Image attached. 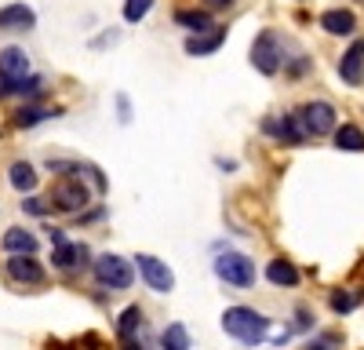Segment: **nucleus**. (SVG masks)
I'll use <instances>...</instances> for the list:
<instances>
[{
    "label": "nucleus",
    "mask_w": 364,
    "mask_h": 350,
    "mask_svg": "<svg viewBox=\"0 0 364 350\" xmlns=\"http://www.w3.org/2000/svg\"><path fill=\"white\" fill-rule=\"evenodd\" d=\"M284 63V51H281V37L273 33V29H262L252 44V66L262 73V77H273Z\"/></svg>",
    "instance_id": "39448f33"
},
{
    "label": "nucleus",
    "mask_w": 364,
    "mask_h": 350,
    "mask_svg": "<svg viewBox=\"0 0 364 350\" xmlns=\"http://www.w3.org/2000/svg\"><path fill=\"white\" fill-rule=\"evenodd\" d=\"M41 77L33 73H22V77H0V99L4 95H37L41 92Z\"/></svg>",
    "instance_id": "4468645a"
},
{
    "label": "nucleus",
    "mask_w": 364,
    "mask_h": 350,
    "mask_svg": "<svg viewBox=\"0 0 364 350\" xmlns=\"http://www.w3.org/2000/svg\"><path fill=\"white\" fill-rule=\"evenodd\" d=\"M161 343L164 346H175V350H186L190 346V336H186V329H182V325H171V329H164Z\"/></svg>",
    "instance_id": "393cba45"
},
{
    "label": "nucleus",
    "mask_w": 364,
    "mask_h": 350,
    "mask_svg": "<svg viewBox=\"0 0 364 350\" xmlns=\"http://www.w3.org/2000/svg\"><path fill=\"white\" fill-rule=\"evenodd\" d=\"M295 117H299V124L306 128V135H314V139H321V135H331V132H336V106L324 102V99L302 102V106L295 110Z\"/></svg>",
    "instance_id": "7ed1b4c3"
},
{
    "label": "nucleus",
    "mask_w": 364,
    "mask_h": 350,
    "mask_svg": "<svg viewBox=\"0 0 364 350\" xmlns=\"http://www.w3.org/2000/svg\"><path fill=\"white\" fill-rule=\"evenodd\" d=\"M87 201H91V190L80 183V175L55 183V190H51V208H58V212H80V208H87Z\"/></svg>",
    "instance_id": "423d86ee"
},
{
    "label": "nucleus",
    "mask_w": 364,
    "mask_h": 350,
    "mask_svg": "<svg viewBox=\"0 0 364 350\" xmlns=\"http://www.w3.org/2000/svg\"><path fill=\"white\" fill-rule=\"evenodd\" d=\"M223 332L240 339V343H262L269 332V317L252 310V307H230L223 314Z\"/></svg>",
    "instance_id": "f257e3e1"
},
{
    "label": "nucleus",
    "mask_w": 364,
    "mask_h": 350,
    "mask_svg": "<svg viewBox=\"0 0 364 350\" xmlns=\"http://www.w3.org/2000/svg\"><path fill=\"white\" fill-rule=\"evenodd\" d=\"M4 252H37V238L22 226H11L4 233Z\"/></svg>",
    "instance_id": "412c9836"
},
{
    "label": "nucleus",
    "mask_w": 364,
    "mask_h": 350,
    "mask_svg": "<svg viewBox=\"0 0 364 350\" xmlns=\"http://www.w3.org/2000/svg\"><path fill=\"white\" fill-rule=\"evenodd\" d=\"M321 26H324V33H331V37H346V33L357 29V15L350 8H331V11L321 15Z\"/></svg>",
    "instance_id": "ddd939ff"
},
{
    "label": "nucleus",
    "mask_w": 364,
    "mask_h": 350,
    "mask_svg": "<svg viewBox=\"0 0 364 350\" xmlns=\"http://www.w3.org/2000/svg\"><path fill=\"white\" fill-rule=\"evenodd\" d=\"M336 146L346 154H364V132L357 124H343L336 128Z\"/></svg>",
    "instance_id": "6ab92c4d"
},
{
    "label": "nucleus",
    "mask_w": 364,
    "mask_h": 350,
    "mask_svg": "<svg viewBox=\"0 0 364 350\" xmlns=\"http://www.w3.org/2000/svg\"><path fill=\"white\" fill-rule=\"evenodd\" d=\"M87 259H91V252L80 241H58L51 252V262L58 270H80V267H87Z\"/></svg>",
    "instance_id": "9b49d317"
},
{
    "label": "nucleus",
    "mask_w": 364,
    "mask_h": 350,
    "mask_svg": "<svg viewBox=\"0 0 364 350\" xmlns=\"http://www.w3.org/2000/svg\"><path fill=\"white\" fill-rule=\"evenodd\" d=\"M266 277L277 285V288H295L299 285V270H295L291 259H273L269 267H266Z\"/></svg>",
    "instance_id": "f3484780"
},
{
    "label": "nucleus",
    "mask_w": 364,
    "mask_h": 350,
    "mask_svg": "<svg viewBox=\"0 0 364 350\" xmlns=\"http://www.w3.org/2000/svg\"><path fill=\"white\" fill-rule=\"evenodd\" d=\"M149 8H154V0H124V18L128 22H142L149 15Z\"/></svg>",
    "instance_id": "a878e982"
},
{
    "label": "nucleus",
    "mask_w": 364,
    "mask_h": 350,
    "mask_svg": "<svg viewBox=\"0 0 364 350\" xmlns=\"http://www.w3.org/2000/svg\"><path fill=\"white\" fill-rule=\"evenodd\" d=\"M328 307L336 310V314H350V310L357 307V292H331Z\"/></svg>",
    "instance_id": "b1692460"
},
{
    "label": "nucleus",
    "mask_w": 364,
    "mask_h": 350,
    "mask_svg": "<svg viewBox=\"0 0 364 350\" xmlns=\"http://www.w3.org/2000/svg\"><path fill=\"white\" fill-rule=\"evenodd\" d=\"M230 4H233V0H204L208 11H223V8H230Z\"/></svg>",
    "instance_id": "cd10ccee"
},
{
    "label": "nucleus",
    "mask_w": 364,
    "mask_h": 350,
    "mask_svg": "<svg viewBox=\"0 0 364 350\" xmlns=\"http://www.w3.org/2000/svg\"><path fill=\"white\" fill-rule=\"evenodd\" d=\"M95 281L102 285V288H109V292H124V288H132V262L128 259H120V255H99L95 259Z\"/></svg>",
    "instance_id": "20e7f679"
},
{
    "label": "nucleus",
    "mask_w": 364,
    "mask_h": 350,
    "mask_svg": "<svg viewBox=\"0 0 364 350\" xmlns=\"http://www.w3.org/2000/svg\"><path fill=\"white\" fill-rule=\"evenodd\" d=\"M22 73H29V55L15 44L0 51V77H22Z\"/></svg>",
    "instance_id": "dca6fc26"
},
{
    "label": "nucleus",
    "mask_w": 364,
    "mask_h": 350,
    "mask_svg": "<svg viewBox=\"0 0 364 350\" xmlns=\"http://www.w3.org/2000/svg\"><path fill=\"white\" fill-rule=\"evenodd\" d=\"M135 267L146 281V288H154V292H171L175 288V274L168 270V262H161L157 255H135Z\"/></svg>",
    "instance_id": "6e6552de"
},
{
    "label": "nucleus",
    "mask_w": 364,
    "mask_h": 350,
    "mask_svg": "<svg viewBox=\"0 0 364 350\" xmlns=\"http://www.w3.org/2000/svg\"><path fill=\"white\" fill-rule=\"evenodd\" d=\"M139 329H142V307H128L124 314H120V321H117V336L124 343H132L139 336Z\"/></svg>",
    "instance_id": "aec40b11"
},
{
    "label": "nucleus",
    "mask_w": 364,
    "mask_h": 350,
    "mask_svg": "<svg viewBox=\"0 0 364 350\" xmlns=\"http://www.w3.org/2000/svg\"><path fill=\"white\" fill-rule=\"evenodd\" d=\"M226 41V29H215V33H208V37H190L186 41V55H211V51H219V44Z\"/></svg>",
    "instance_id": "4be33fe9"
},
{
    "label": "nucleus",
    "mask_w": 364,
    "mask_h": 350,
    "mask_svg": "<svg viewBox=\"0 0 364 350\" xmlns=\"http://www.w3.org/2000/svg\"><path fill=\"white\" fill-rule=\"evenodd\" d=\"M339 77H343V84H350V88H360V84H364V41H353V44L343 51V58H339Z\"/></svg>",
    "instance_id": "9d476101"
},
{
    "label": "nucleus",
    "mask_w": 364,
    "mask_h": 350,
    "mask_svg": "<svg viewBox=\"0 0 364 350\" xmlns=\"http://www.w3.org/2000/svg\"><path fill=\"white\" fill-rule=\"evenodd\" d=\"M8 274H11V281H18V285H41V281H44V267L33 259V252H11Z\"/></svg>",
    "instance_id": "1a4fd4ad"
},
{
    "label": "nucleus",
    "mask_w": 364,
    "mask_h": 350,
    "mask_svg": "<svg viewBox=\"0 0 364 350\" xmlns=\"http://www.w3.org/2000/svg\"><path fill=\"white\" fill-rule=\"evenodd\" d=\"M37 168L29 164V161H15L11 168H8V183L18 190V193H33V186H37Z\"/></svg>",
    "instance_id": "2eb2a0df"
},
{
    "label": "nucleus",
    "mask_w": 364,
    "mask_h": 350,
    "mask_svg": "<svg viewBox=\"0 0 364 350\" xmlns=\"http://www.w3.org/2000/svg\"><path fill=\"white\" fill-rule=\"evenodd\" d=\"M48 117H58V110H44V106H22V110L15 113V124H18V128H33V124L48 121Z\"/></svg>",
    "instance_id": "5701e85b"
},
{
    "label": "nucleus",
    "mask_w": 364,
    "mask_h": 350,
    "mask_svg": "<svg viewBox=\"0 0 364 350\" xmlns=\"http://www.w3.org/2000/svg\"><path fill=\"white\" fill-rule=\"evenodd\" d=\"M22 208H26L29 216H48V212H51V204H44L41 197H29V201H22Z\"/></svg>",
    "instance_id": "bb28decb"
},
{
    "label": "nucleus",
    "mask_w": 364,
    "mask_h": 350,
    "mask_svg": "<svg viewBox=\"0 0 364 350\" xmlns=\"http://www.w3.org/2000/svg\"><path fill=\"white\" fill-rule=\"evenodd\" d=\"M262 132L266 135H273L277 142H284V146H302L310 135H306V128L299 124V117L295 113H281V117H266L262 121Z\"/></svg>",
    "instance_id": "0eeeda50"
},
{
    "label": "nucleus",
    "mask_w": 364,
    "mask_h": 350,
    "mask_svg": "<svg viewBox=\"0 0 364 350\" xmlns=\"http://www.w3.org/2000/svg\"><path fill=\"white\" fill-rule=\"evenodd\" d=\"M33 26H37V11L29 4L0 8V33H4V29H33Z\"/></svg>",
    "instance_id": "f8f14e48"
},
{
    "label": "nucleus",
    "mask_w": 364,
    "mask_h": 350,
    "mask_svg": "<svg viewBox=\"0 0 364 350\" xmlns=\"http://www.w3.org/2000/svg\"><path fill=\"white\" fill-rule=\"evenodd\" d=\"M215 277L230 288H252L255 285V262L245 252H223L215 255Z\"/></svg>",
    "instance_id": "f03ea898"
},
{
    "label": "nucleus",
    "mask_w": 364,
    "mask_h": 350,
    "mask_svg": "<svg viewBox=\"0 0 364 350\" xmlns=\"http://www.w3.org/2000/svg\"><path fill=\"white\" fill-rule=\"evenodd\" d=\"M175 22H178L182 29H190V33H204V29L211 26V15H208V8H204V11H197V8H178V11H175Z\"/></svg>",
    "instance_id": "a211bd4d"
}]
</instances>
